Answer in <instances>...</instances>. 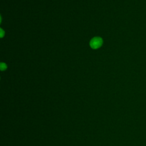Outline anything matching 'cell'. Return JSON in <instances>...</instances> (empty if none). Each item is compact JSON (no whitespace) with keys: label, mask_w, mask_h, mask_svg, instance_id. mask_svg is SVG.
Returning <instances> with one entry per match:
<instances>
[{"label":"cell","mask_w":146,"mask_h":146,"mask_svg":"<svg viewBox=\"0 0 146 146\" xmlns=\"http://www.w3.org/2000/svg\"><path fill=\"white\" fill-rule=\"evenodd\" d=\"M103 44V39L99 36H96L93 38L90 42V47L94 49H97L102 46Z\"/></svg>","instance_id":"cell-1"},{"label":"cell","mask_w":146,"mask_h":146,"mask_svg":"<svg viewBox=\"0 0 146 146\" xmlns=\"http://www.w3.org/2000/svg\"><path fill=\"white\" fill-rule=\"evenodd\" d=\"M0 68H1V71H3V70H5L6 68H7V65L6 63H1L0 64Z\"/></svg>","instance_id":"cell-2"},{"label":"cell","mask_w":146,"mask_h":146,"mask_svg":"<svg viewBox=\"0 0 146 146\" xmlns=\"http://www.w3.org/2000/svg\"><path fill=\"white\" fill-rule=\"evenodd\" d=\"M1 30V33H0V36H1V38H2L4 35H5V31L3 30V29H0Z\"/></svg>","instance_id":"cell-3"}]
</instances>
